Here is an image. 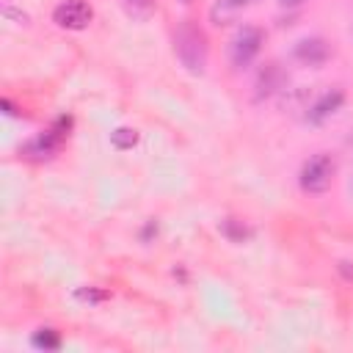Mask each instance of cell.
I'll list each match as a JSON object with an SVG mask.
<instances>
[{
  "label": "cell",
  "mask_w": 353,
  "mask_h": 353,
  "mask_svg": "<svg viewBox=\"0 0 353 353\" xmlns=\"http://www.w3.org/2000/svg\"><path fill=\"white\" fill-rule=\"evenodd\" d=\"M174 55L185 66V72L201 74L207 69V58H210V44H207L204 30L193 22H182L174 30Z\"/></svg>",
  "instance_id": "6da1fadb"
},
{
  "label": "cell",
  "mask_w": 353,
  "mask_h": 353,
  "mask_svg": "<svg viewBox=\"0 0 353 353\" xmlns=\"http://www.w3.org/2000/svg\"><path fill=\"white\" fill-rule=\"evenodd\" d=\"M334 174H336V163L328 152H317L312 154L303 165H301V174H298V185L303 193H325L334 182Z\"/></svg>",
  "instance_id": "7a4b0ae2"
},
{
  "label": "cell",
  "mask_w": 353,
  "mask_h": 353,
  "mask_svg": "<svg viewBox=\"0 0 353 353\" xmlns=\"http://www.w3.org/2000/svg\"><path fill=\"white\" fill-rule=\"evenodd\" d=\"M262 44H265L262 28H256V25H240L234 30V36L229 39V63L234 69H245L259 55Z\"/></svg>",
  "instance_id": "3957f363"
},
{
  "label": "cell",
  "mask_w": 353,
  "mask_h": 353,
  "mask_svg": "<svg viewBox=\"0 0 353 353\" xmlns=\"http://www.w3.org/2000/svg\"><path fill=\"white\" fill-rule=\"evenodd\" d=\"M69 124H72L69 119H58L50 130H44V132L33 135L30 141H25L22 149H19V154L28 157V160H50L61 149L63 138L69 135Z\"/></svg>",
  "instance_id": "277c9868"
},
{
  "label": "cell",
  "mask_w": 353,
  "mask_h": 353,
  "mask_svg": "<svg viewBox=\"0 0 353 353\" xmlns=\"http://www.w3.org/2000/svg\"><path fill=\"white\" fill-rule=\"evenodd\" d=\"M94 19V8L85 0H61L52 11V22L63 30H83Z\"/></svg>",
  "instance_id": "5b68a950"
},
{
  "label": "cell",
  "mask_w": 353,
  "mask_h": 353,
  "mask_svg": "<svg viewBox=\"0 0 353 353\" xmlns=\"http://www.w3.org/2000/svg\"><path fill=\"white\" fill-rule=\"evenodd\" d=\"M292 55L303 66H323L331 58V47H328V41L323 36H303V39L295 41Z\"/></svg>",
  "instance_id": "8992f818"
},
{
  "label": "cell",
  "mask_w": 353,
  "mask_h": 353,
  "mask_svg": "<svg viewBox=\"0 0 353 353\" xmlns=\"http://www.w3.org/2000/svg\"><path fill=\"white\" fill-rule=\"evenodd\" d=\"M342 102H345V91H342V88H328V91H323V94L312 102V108H309V113H306V121L323 124L325 119H331V116L342 108Z\"/></svg>",
  "instance_id": "52a82bcc"
},
{
  "label": "cell",
  "mask_w": 353,
  "mask_h": 353,
  "mask_svg": "<svg viewBox=\"0 0 353 353\" xmlns=\"http://www.w3.org/2000/svg\"><path fill=\"white\" fill-rule=\"evenodd\" d=\"M254 0H215V6L210 8V17L215 25H226L232 22L243 8H248Z\"/></svg>",
  "instance_id": "ba28073f"
},
{
  "label": "cell",
  "mask_w": 353,
  "mask_h": 353,
  "mask_svg": "<svg viewBox=\"0 0 353 353\" xmlns=\"http://www.w3.org/2000/svg\"><path fill=\"white\" fill-rule=\"evenodd\" d=\"M281 83H284V74H281V69L276 66V63H268L262 72H259V77H256V97H270L273 91H279L281 88Z\"/></svg>",
  "instance_id": "9c48e42d"
},
{
  "label": "cell",
  "mask_w": 353,
  "mask_h": 353,
  "mask_svg": "<svg viewBox=\"0 0 353 353\" xmlns=\"http://www.w3.org/2000/svg\"><path fill=\"white\" fill-rule=\"evenodd\" d=\"M119 3H121L124 14H127L130 19H138V22L149 19V17L154 14V8H157L154 0H119Z\"/></svg>",
  "instance_id": "30bf717a"
},
{
  "label": "cell",
  "mask_w": 353,
  "mask_h": 353,
  "mask_svg": "<svg viewBox=\"0 0 353 353\" xmlns=\"http://www.w3.org/2000/svg\"><path fill=\"white\" fill-rule=\"evenodd\" d=\"M110 143L116 146V149H132L135 143H138V130H132V127H116L113 132H110Z\"/></svg>",
  "instance_id": "8fae6325"
},
{
  "label": "cell",
  "mask_w": 353,
  "mask_h": 353,
  "mask_svg": "<svg viewBox=\"0 0 353 353\" xmlns=\"http://www.w3.org/2000/svg\"><path fill=\"white\" fill-rule=\"evenodd\" d=\"M33 345L41 347V350H55V347L61 345V336H58L55 328H39V331L33 334Z\"/></svg>",
  "instance_id": "7c38bea8"
},
{
  "label": "cell",
  "mask_w": 353,
  "mask_h": 353,
  "mask_svg": "<svg viewBox=\"0 0 353 353\" xmlns=\"http://www.w3.org/2000/svg\"><path fill=\"white\" fill-rule=\"evenodd\" d=\"M3 14H6V17H11V19H19L22 25L28 22V14H25V11H19V8H14L11 3H6V6H3Z\"/></svg>",
  "instance_id": "4fadbf2b"
},
{
  "label": "cell",
  "mask_w": 353,
  "mask_h": 353,
  "mask_svg": "<svg viewBox=\"0 0 353 353\" xmlns=\"http://www.w3.org/2000/svg\"><path fill=\"white\" fill-rule=\"evenodd\" d=\"M77 298L80 301H102V298H108L105 292H97V290H77Z\"/></svg>",
  "instance_id": "5bb4252c"
},
{
  "label": "cell",
  "mask_w": 353,
  "mask_h": 353,
  "mask_svg": "<svg viewBox=\"0 0 353 353\" xmlns=\"http://www.w3.org/2000/svg\"><path fill=\"white\" fill-rule=\"evenodd\" d=\"M276 3H279L281 8H295V6H301L303 0H276Z\"/></svg>",
  "instance_id": "9a60e30c"
},
{
  "label": "cell",
  "mask_w": 353,
  "mask_h": 353,
  "mask_svg": "<svg viewBox=\"0 0 353 353\" xmlns=\"http://www.w3.org/2000/svg\"><path fill=\"white\" fill-rule=\"evenodd\" d=\"M350 190H353V179H350Z\"/></svg>",
  "instance_id": "2e32d148"
},
{
  "label": "cell",
  "mask_w": 353,
  "mask_h": 353,
  "mask_svg": "<svg viewBox=\"0 0 353 353\" xmlns=\"http://www.w3.org/2000/svg\"><path fill=\"white\" fill-rule=\"evenodd\" d=\"M182 3H188V0H182Z\"/></svg>",
  "instance_id": "e0dca14e"
}]
</instances>
